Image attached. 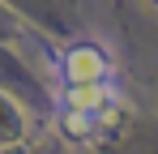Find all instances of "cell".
Masks as SVG:
<instances>
[{
  "instance_id": "obj_1",
  "label": "cell",
  "mask_w": 158,
  "mask_h": 154,
  "mask_svg": "<svg viewBox=\"0 0 158 154\" xmlns=\"http://www.w3.org/2000/svg\"><path fill=\"white\" fill-rule=\"evenodd\" d=\"M69 73H73V77H85V81H94V77H103V60L85 47V51H77V56L69 60Z\"/></svg>"
},
{
  "instance_id": "obj_3",
  "label": "cell",
  "mask_w": 158,
  "mask_h": 154,
  "mask_svg": "<svg viewBox=\"0 0 158 154\" xmlns=\"http://www.w3.org/2000/svg\"><path fill=\"white\" fill-rule=\"evenodd\" d=\"M150 4H154V9H158V0H150Z\"/></svg>"
},
{
  "instance_id": "obj_2",
  "label": "cell",
  "mask_w": 158,
  "mask_h": 154,
  "mask_svg": "<svg viewBox=\"0 0 158 154\" xmlns=\"http://www.w3.org/2000/svg\"><path fill=\"white\" fill-rule=\"evenodd\" d=\"M64 133H69L73 141H85V137L94 133V111H69V120H64Z\"/></svg>"
}]
</instances>
